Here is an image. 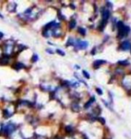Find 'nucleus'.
I'll return each instance as SVG.
<instances>
[{"instance_id": "obj_1", "label": "nucleus", "mask_w": 131, "mask_h": 139, "mask_svg": "<svg viewBox=\"0 0 131 139\" xmlns=\"http://www.w3.org/2000/svg\"><path fill=\"white\" fill-rule=\"evenodd\" d=\"M117 28H118V38H122L124 36H127L129 32L130 31V29L128 26H126L124 25L121 21L117 23Z\"/></svg>"}, {"instance_id": "obj_2", "label": "nucleus", "mask_w": 131, "mask_h": 139, "mask_svg": "<svg viewBox=\"0 0 131 139\" xmlns=\"http://www.w3.org/2000/svg\"><path fill=\"white\" fill-rule=\"evenodd\" d=\"M15 129V126L13 125H8L6 126L5 129H4V132H5L6 134H9L12 132H13Z\"/></svg>"}, {"instance_id": "obj_3", "label": "nucleus", "mask_w": 131, "mask_h": 139, "mask_svg": "<svg viewBox=\"0 0 131 139\" xmlns=\"http://www.w3.org/2000/svg\"><path fill=\"white\" fill-rule=\"evenodd\" d=\"M131 48V44L130 42L128 41H125L122 43L121 45V49L124 50V51H126V50H129Z\"/></svg>"}, {"instance_id": "obj_4", "label": "nucleus", "mask_w": 131, "mask_h": 139, "mask_svg": "<svg viewBox=\"0 0 131 139\" xmlns=\"http://www.w3.org/2000/svg\"><path fill=\"white\" fill-rule=\"evenodd\" d=\"M88 43L86 42H83V41H77L76 42V46H78L79 48L80 49H84L87 47Z\"/></svg>"}, {"instance_id": "obj_5", "label": "nucleus", "mask_w": 131, "mask_h": 139, "mask_svg": "<svg viewBox=\"0 0 131 139\" xmlns=\"http://www.w3.org/2000/svg\"><path fill=\"white\" fill-rule=\"evenodd\" d=\"M109 17H110V12L109 10L105 9L103 11V21L106 22L107 19L109 18Z\"/></svg>"}, {"instance_id": "obj_6", "label": "nucleus", "mask_w": 131, "mask_h": 139, "mask_svg": "<svg viewBox=\"0 0 131 139\" xmlns=\"http://www.w3.org/2000/svg\"><path fill=\"white\" fill-rule=\"evenodd\" d=\"M106 61H103V60H97L96 61H94V63H93V67L95 68H97L98 67H100L101 65H103V63H105Z\"/></svg>"}, {"instance_id": "obj_7", "label": "nucleus", "mask_w": 131, "mask_h": 139, "mask_svg": "<svg viewBox=\"0 0 131 139\" xmlns=\"http://www.w3.org/2000/svg\"><path fill=\"white\" fill-rule=\"evenodd\" d=\"M13 68H14L15 70H19V69H22V68H24V65H23V64H22V63L18 62L16 64H15L13 66Z\"/></svg>"}, {"instance_id": "obj_8", "label": "nucleus", "mask_w": 131, "mask_h": 139, "mask_svg": "<svg viewBox=\"0 0 131 139\" xmlns=\"http://www.w3.org/2000/svg\"><path fill=\"white\" fill-rule=\"evenodd\" d=\"M94 100H95V98H91V99L90 100V101H89V102H87V103L86 104V105H85V109H87V108H88V107L91 105V104H92V103L93 102Z\"/></svg>"}, {"instance_id": "obj_9", "label": "nucleus", "mask_w": 131, "mask_h": 139, "mask_svg": "<svg viewBox=\"0 0 131 139\" xmlns=\"http://www.w3.org/2000/svg\"><path fill=\"white\" fill-rule=\"evenodd\" d=\"M76 21L75 20H72L70 22V23H69V27H70V29H73L75 26H76Z\"/></svg>"}, {"instance_id": "obj_10", "label": "nucleus", "mask_w": 131, "mask_h": 139, "mask_svg": "<svg viewBox=\"0 0 131 139\" xmlns=\"http://www.w3.org/2000/svg\"><path fill=\"white\" fill-rule=\"evenodd\" d=\"M79 32H80L82 35H85L86 33V30L84 29H83V28H79Z\"/></svg>"}, {"instance_id": "obj_11", "label": "nucleus", "mask_w": 131, "mask_h": 139, "mask_svg": "<svg viewBox=\"0 0 131 139\" xmlns=\"http://www.w3.org/2000/svg\"><path fill=\"white\" fill-rule=\"evenodd\" d=\"M83 75H85L86 78H87V79H89V78H90V75H89L88 73H87L86 71H83Z\"/></svg>"}, {"instance_id": "obj_12", "label": "nucleus", "mask_w": 131, "mask_h": 139, "mask_svg": "<svg viewBox=\"0 0 131 139\" xmlns=\"http://www.w3.org/2000/svg\"><path fill=\"white\" fill-rule=\"evenodd\" d=\"M33 62H35V61H37V59H38V56L36 55H35L34 56H33Z\"/></svg>"}, {"instance_id": "obj_13", "label": "nucleus", "mask_w": 131, "mask_h": 139, "mask_svg": "<svg viewBox=\"0 0 131 139\" xmlns=\"http://www.w3.org/2000/svg\"><path fill=\"white\" fill-rule=\"evenodd\" d=\"M71 131H72V128H71L70 126H68L66 128V132H68L69 133V132H71Z\"/></svg>"}, {"instance_id": "obj_14", "label": "nucleus", "mask_w": 131, "mask_h": 139, "mask_svg": "<svg viewBox=\"0 0 131 139\" xmlns=\"http://www.w3.org/2000/svg\"><path fill=\"white\" fill-rule=\"evenodd\" d=\"M56 52H57L59 54H60V55H65V54H64V52H62L61 50H59V49H58Z\"/></svg>"}, {"instance_id": "obj_15", "label": "nucleus", "mask_w": 131, "mask_h": 139, "mask_svg": "<svg viewBox=\"0 0 131 139\" xmlns=\"http://www.w3.org/2000/svg\"><path fill=\"white\" fill-rule=\"evenodd\" d=\"M97 91L98 92V94H100V95H102V94H103L102 91L100 89V88H97Z\"/></svg>"}, {"instance_id": "obj_16", "label": "nucleus", "mask_w": 131, "mask_h": 139, "mask_svg": "<svg viewBox=\"0 0 131 139\" xmlns=\"http://www.w3.org/2000/svg\"><path fill=\"white\" fill-rule=\"evenodd\" d=\"M2 36H3L2 33V32H0V38H1L2 37Z\"/></svg>"}]
</instances>
